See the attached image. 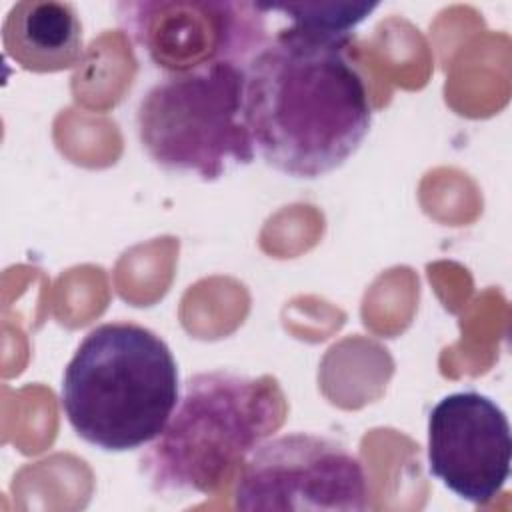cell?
Returning <instances> with one entry per match:
<instances>
[{
    "label": "cell",
    "instance_id": "cell-1",
    "mask_svg": "<svg viewBox=\"0 0 512 512\" xmlns=\"http://www.w3.org/2000/svg\"><path fill=\"white\" fill-rule=\"evenodd\" d=\"M346 44L288 24L246 62V122L256 156L276 172L326 176L368 136L372 104Z\"/></svg>",
    "mask_w": 512,
    "mask_h": 512
},
{
    "label": "cell",
    "instance_id": "cell-2",
    "mask_svg": "<svg viewBox=\"0 0 512 512\" xmlns=\"http://www.w3.org/2000/svg\"><path fill=\"white\" fill-rule=\"evenodd\" d=\"M180 400L170 346L136 322L92 328L62 374L60 406L72 430L104 452L152 444Z\"/></svg>",
    "mask_w": 512,
    "mask_h": 512
},
{
    "label": "cell",
    "instance_id": "cell-3",
    "mask_svg": "<svg viewBox=\"0 0 512 512\" xmlns=\"http://www.w3.org/2000/svg\"><path fill=\"white\" fill-rule=\"evenodd\" d=\"M272 376L210 370L190 376L162 434L140 458L152 490L210 494L286 418Z\"/></svg>",
    "mask_w": 512,
    "mask_h": 512
},
{
    "label": "cell",
    "instance_id": "cell-4",
    "mask_svg": "<svg viewBox=\"0 0 512 512\" xmlns=\"http://www.w3.org/2000/svg\"><path fill=\"white\" fill-rule=\"evenodd\" d=\"M246 74L218 62L166 74L136 108V134L148 158L166 172L214 182L256 158L246 122Z\"/></svg>",
    "mask_w": 512,
    "mask_h": 512
},
{
    "label": "cell",
    "instance_id": "cell-5",
    "mask_svg": "<svg viewBox=\"0 0 512 512\" xmlns=\"http://www.w3.org/2000/svg\"><path fill=\"white\" fill-rule=\"evenodd\" d=\"M368 484L362 462L338 440L290 432L256 446L234 486L238 510H364Z\"/></svg>",
    "mask_w": 512,
    "mask_h": 512
},
{
    "label": "cell",
    "instance_id": "cell-6",
    "mask_svg": "<svg viewBox=\"0 0 512 512\" xmlns=\"http://www.w3.org/2000/svg\"><path fill=\"white\" fill-rule=\"evenodd\" d=\"M116 12L132 42L166 74L218 62L246 66L268 38L258 2L144 0L120 2Z\"/></svg>",
    "mask_w": 512,
    "mask_h": 512
},
{
    "label": "cell",
    "instance_id": "cell-7",
    "mask_svg": "<svg viewBox=\"0 0 512 512\" xmlns=\"http://www.w3.org/2000/svg\"><path fill=\"white\" fill-rule=\"evenodd\" d=\"M428 472L470 502L494 500L510 478L512 436L504 410L474 390L452 392L428 414Z\"/></svg>",
    "mask_w": 512,
    "mask_h": 512
},
{
    "label": "cell",
    "instance_id": "cell-8",
    "mask_svg": "<svg viewBox=\"0 0 512 512\" xmlns=\"http://www.w3.org/2000/svg\"><path fill=\"white\" fill-rule=\"evenodd\" d=\"M2 46L6 56L28 72H62L84 58L82 22L68 2H16L2 24Z\"/></svg>",
    "mask_w": 512,
    "mask_h": 512
},
{
    "label": "cell",
    "instance_id": "cell-9",
    "mask_svg": "<svg viewBox=\"0 0 512 512\" xmlns=\"http://www.w3.org/2000/svg\"><path fill=\"white\" fill-rule=\"evenodd\" d=\"M262 12L282 14L288 24L350 42L358 24L376 8L374 2H300V4H258Z\"/></svg>",
    "mask_w": 512,
    "mask_h": 512
}]
</instances>
